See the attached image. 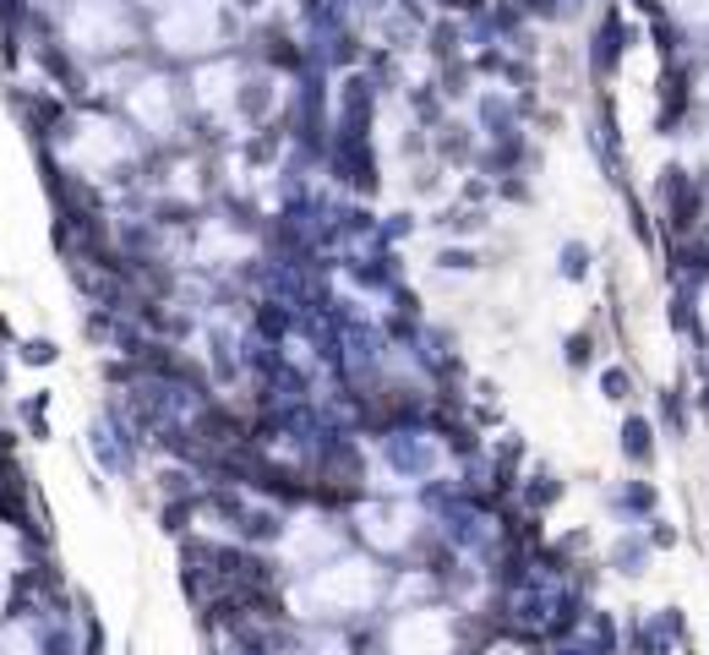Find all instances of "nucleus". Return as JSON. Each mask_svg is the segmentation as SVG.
<instances>
[{
    "label": "nucleus",
    "mask_w": 709,
    "mask_h": 655,
    "mask_svg": "<svg viewBox=\"0 0 709 655\" xmlns=\"http://www.w3.org/2000/svg\"><path fill=\"white\" fill-rule=\"evenodd\" d=\"M628 393H633V377H628V371H606V399H617V404H622Z\"/></svg>",
    "instance_id": "20e7f679"
},
{
    "label": "nucleus",
    "mask_w": 709,
    "mask_h": 655,
    "mask_svg": "<svg viewBox=\"0 0 709 655\" xmlns=\"http://www.w3.org/2000/svg\"><path fill=\"white\" fill-rule=\"evenodd\" d=\"M480 655H530V645H519V640H502V645H486Z\"/></svg>",
    "instance_id": "423d86ee"
},
{
    "label": "nucleus",
    "mask_w": 709,
    "mask_h": 655,
    "mask_svg": "<svg viewBox=\"0 0 709 655\" xmlns=\"http://www.w3.org/2000/svg\"><path fill=\"white\" fill-rule=\"evenodd\" d=\"M311 618H361L383 601V568L372 557H339L311 579Z\"/></svg>",
    "instance_id": "f257e3e1"
},
{
    "label": "nucleus",
    "mask_w": 709,
    "mask_h": 655,
    "mask_svg": "<svg viewBox=\"0 0 709 655\" xmlns=\"http://www.w3.org/2000/svg\"><path fill=\"white\" fill-rule=\"evenodd\" d=\"M705 99H709V71H705Z\"/></svg>",
    "instance_id": "6e6552de"
},
{
    "label": "nucleus",
    "mask_w": 709,
    "mask_h": 655,
    "mask_svg": "<svg viewBox=\"0 0 709 655\" xmlns=\"http://www.w3.org/2000/svg\"><path fill=\"white\" fill-rule=\"evenodd\" d=\"M705 333H709V290H705Z\"/></svg>",
    "instance_id": "0eeeda50"
},
{
    "label": "nucleus",
    "mask_w": 709,
    "mask_h": 655,
    "mask_svg": "<svg viewBox=\"0 0 709 655\" xmlns=\"http://www.w3.org/2000/svg\"><path fill=\"white\" fill-rule=\"evenodd\" d=\"M22 355H27V360H38V366H44V360H55V344H49V338H33V344H27V349H22Z\"/></svg>",
    "instance_id": "39448f33"
},
{
    "label": "nucleus",
    "mask_w": 709,
    "mask_h": 655,
    "mask_svg": "<svg viewBox=\"0 0 709 655\" xmlns=\"http://www.w3.org/2000/svg\"><path fill=\"white\" fill-rule=\"evenodd\" d=\"M388 651L394 655H453L458 651V618L447 607H410L388 629Z\"/></svg>",
    "instance_id": "f03ea898"
},
{
    "label": "nucleus",
    "mask_w": 709,
    "mask_h": 655,
    "mask_svg": "<svg viewBox=\"0 0 709 655\" xmlns=\"http://www.w3.org/2000/svg\"><path fill=\"white\" fill-rule=\"evenodd\" d=\"M622 454H628L633 465H650V459H655V432H650V421H644V415L622 421Z\"/></svg>",
    "instance_id": "7ed1b4c3"
}]
</instances>
